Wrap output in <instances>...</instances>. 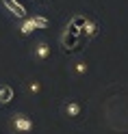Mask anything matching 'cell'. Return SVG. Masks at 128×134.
<instances>
[{
    "mask_svg": "<svg viewBox=\"0 0 128 134\" xmlns=\"http://www.w3.org/2000/svg\"><path fill=\"white\" fill-rule=\"evenodd\" d=\"M13 128L18 130V132H30L33 128H35V123H33L26 115H22V113H20V115H15V117H13Z\"/></svg>",
    "mask_w": 128,
    "mask_h": 134,
    "instance_id": "cell-1",
    "label": "cell"
},
{
    "mask_svg": "<svg viewBox=\"0 0 128 134\" xmlns=\"http://www.w3.org/2000/svg\"><path fill=\"white\" fill-rule=\"evenodd\" d=\"M2 4L9 9V13H13L15 18H20V20H24V18H26V13H28V11H26V7L20 4L18 0H2Z\"/></svg>",
    "mask_w": 128,
    "mask_h": 134,
    "instance_id": "cell-2",
    "label": "cell"
},
{
    "mask_svg": "<svg viewBox=\"0 0 128 134\" xmlns=\"http://www.w3.org/2000/svg\"><path fill=\"white\" fill-rule=\"evenodd\" d=\"M80 30H83V35L87 37V39H91V37H96L98 32H100V26H98L96 20H85L83 26H80Z\"/></svg>",
    "mask_w": 128,
    "mask_h": 134,
    "instance_id": "cell-3",
    "label": "cell"
},
{
    "mask_svg": "<svg viewBox=\"0 0 128 134\" xmlns=\"http://www.w3.org/2000/svg\"><path fill=\"white\" fill-rule=\"evenodd\" d=\"M33 54H35V58H39V61H46V58L50 56V46L46 43V41H37Z\"/></svg>",
    "mask_w": 128,
    "mask_h": 134,
    "instance_id": "cell-4",
    "label": "cell"
},
{
    "mask_svg": "<svg viewBox=\"0 0 128 134\" xmlns=\"http://www.w3.org/2000/svg\"><path fill=\"white\" fill-rule=\"evenodd\" d=\"M33 30H37V26H35V20H33V15H26V18L22 20V24H20V32L24 37L26 35H30Z\"/></svg>",
    "mask_w": 128,
    "mask_h": 134,
    "instance_id": "cell-5",
    "label": "cell"
},
{
    "mask_svg": "<svg viewBox=\"0 0 128 134\" xmlns=\"http://www.w3.org/2000/svg\"><path fill=\"white\" fill-rule=\"evenodd\" d=\"M13 99V87L11 85H0V104H9Z\"/></svg>",
    "mask_w": 128,
    "mask_h": 134,
    "instance_id": "cell-6",
    "label": "cell"
},
{
    "mask_svg": "<svg viewBox=\"0 0 128 134\" xmlns=\"http://www.w3.org/2000/svg\"><path fill=\"white\" fill-rule=\"evenodd\" d=\"M80 108H83V106H80L78 102H67V104H65V115H67V117H78V115H80Z\"/></svg>",
    "mask_w": 128,
    "mask_h": 134,
    "instance_id": "cell-7",
    "label": "cell"
},
{
    "mask_svg": "<svg viewBox=\"0 0 128 134\" xmlns=\"http://www.w3.org/2000/svg\"><path fill=\"white\" fill-rule=\"evenodd\" d=\"M33 20H35V26L37 28H48L50 26V20L44 18V15H33Z\"/></svg>",
    "mask_w": 128,
    "mask_h": 134,
    "instance_id": "cell-8",
    "label": "cell"
},
{
    "mask_svg": "<svg viewBox=\"0 0 128 134\" xmlns=\"http://www.w3.org/2000/svg\"><path fill=\"white\" fill-rule=\"evenodd\" d=\"M85 71H87V63L78 61V63H76V74H85Z\"/></svg>",
    "mask_w": 128,
    "mask_h": 134,
    "instance_id": "cell-9",
    "label": "cell"
},
{
    "mask_svg": "<svg viewBox=\"0 0 128 134\" xmlns=\"http://www.w3.org/2000/svg\"><path fill=\"white\" fill-rule=\"evenodd\" d=\"M28 89L33 91V93H37V91H39L41 87H39V82H30V85H28Z\"/></svg>",
    "mask_w": 128,
    "mask_h": 134,
    "instance_id": "cell-10",
    "label": "cell"
}]
</instances>
